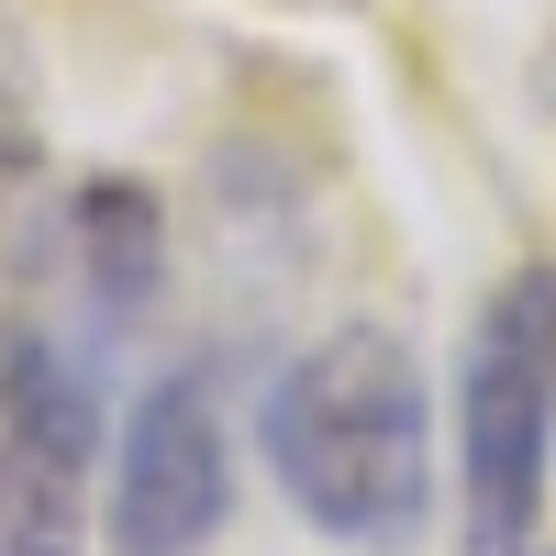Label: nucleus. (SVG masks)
Listing matches in <instances>:
<instances>
[{
	"instance_id": "1",
	"label": "nucleus",
	"mask_w": 556,
	"mask_h": 556,
	"mask_svg": "<svg viewBox=\"0 0 556 556\" xmlns=\"http://www.w3.org/2000/svg\"><path fill=\"white\" fill-rule=\"evenodd\" d=\"M256 445L278 501L356 556H401L434 513V424H424V367L401 334L345 323L301 345L256 401Z\"/></svg>"
},
{
	"instance_id": "2",
	"label": "nucleus",
	"mask_w": 556,
	"mask_h": 556,
	"mask_svg": "<svg viewBox=\"0 0 556 556\" xmlns=\"http://www.w3.org/2000/svg\"><path fill=\"white\" fill-rule=\"evenodd\" d=\"M556 479V267H513L468 323L456 367V501L468 556H534Z\"/></svg>"
},
{
	"instance_id": "3",
	"label": "nucleus",
	"mask_w": 556,
	"mask_h": 556,
	"mask_svg": "<svg viewBox=\"0 0 556 556\" xmlns=\"http://www.w3.org/2000/svg\"><path fill=\"white\" fill-rule=\"evenodd\" d=\"M235 523V445H223L212 367H167L134 390L112 468V556H201Z\"/></svg>"
},
{
	"instance_id": "4",
	"label": "nucleus",
	"mask_w": 556,
	"mask_h": 556,
	"mask_svg": "<svg viewBox=\"0 0 556 556\" xmlns=\"http://www.w3.org/2000/svg\"><path fill=\"white\" fill-rule=\"evenodd\" d=\"M89 445H101L89 356L23 334L12 367H0V556H78Z\"/></svg>"
},
{
	"instance_id": "5",
	"label": "nucleus",
	"mask_w": 556,
	"mask_h": 556,
	"mask_svg": "<svg viewBox=\"0 0 556 556\" xmlns=\"http://www.w3.org/2000/svg\"><path fill=\"white\" fill-rule=\"evenodd\" d=\"M78 278H89L101 323H134L156 301V201L134 178H89L78 190Z\"/></svg>"
},
{
	"instance_id": "6",
	"label": "nucleus",
	"mask_w": 556,
	"mask_h": 556,
	"mask_svg": "<svg viewBox=\"0 0 556 556\" xmlns=\"http://www.w3.org/2000/svg\"><path fill=\"white\" fill-rule=\"evenodd\" d=\"M34 156H45V134H34V112H23V89L0 78V178H23Z\"/></svg>"
}]
</instances>
